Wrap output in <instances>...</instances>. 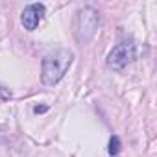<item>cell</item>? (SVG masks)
Instances as JSON below:
<instances>
[{"instance_id": "obj_5", "label": "cell", "mask_w": 157, "mask_h": 157, "mask_svg": "<svg viewBox=\"0 0 157 157\" xmlns=\"http://www.w3.org/2000/svg\"><path fill=\"white\" fill-rule=\"evenodd\" d=\"M107 150H109L111 155H117V153L120 151V139H118L117 135L111 137V140H109V148H107Z\"/></svg>"}, {"instance_id": "obj_3", "label": "cell", "mask_w": 157, "mask_h": 157, "mask_svg": "<svg viewBox=\"0 0 157 157\" xmlns=\"http://www.w3.org/2000/svg\"><path fill=\"white\" fill-rule=\"evenodd\" d=\"M135 59H137V44L131 43V41H124V43L117 44V46L109 52V56H107V65H109L111 68L120 70V68L128 67L129 63H133Z\"/></svg>"}, {"instance_id": "obj_6", "label": "cell", "mask_w": 157, "mask_h": 157, "mask_svg": "<svg viewBox=\"0 0 157 157\" xmlns=\"http://www.w3.org/2000/svg\"><path fill=\"white\" fill-rule=\"evenodd\" d=\"M46 109H48V107H44V105H41V107H39V105H37V107H35V109H33V111H35V113H44V111H46Z\"/></svg>"}, {"instance_id": "obj_1", "label": "cell", "mask_w": 157, "mask_h": 157, "mask_svg": "<svg viewBox=\"0 0 157 157\" xmlns=\"http://www.w3.org/2000/svg\"><path fill=\"white\" fill-rule=\"evenodd\" d=\"M74 54L68 48H57L50 54L44 56L43 65H41V80L46 87H54L61 78L67 74L68 67L72 65Z\"/></svg>"}, {"instance_id": "obj_2", "label": "cell", "mask_w": 157, "mask_h": 157, "mask_svg": "<svg viewBox=\"0 0 157 157\" xmlns=\"http://www.w3.org/2000/svg\"><path fill=\"white\" fill-rule=\"evenodd\" d=\"M98 11L93 8H83L82 11H78L76 17V39L80 43H87L93 39V35L98 30Z\"/></svg>"}, {"instance_id": "obj_4", "label": "cell", "mask_w": 157, "mask_h": 157, "mask_svg": "<svg viewBox=\"0 0 157 157\" xmlns=\"http://www.w3.org/2000/svg\"><path fill=\"white\" fill-rule=\"evenodd\" d=\"M44 15V6L43 4H30L24 8L22 11V26L28 30V32H33L37 28V24L41 22Z\"/></svg>"}]
</instances>
